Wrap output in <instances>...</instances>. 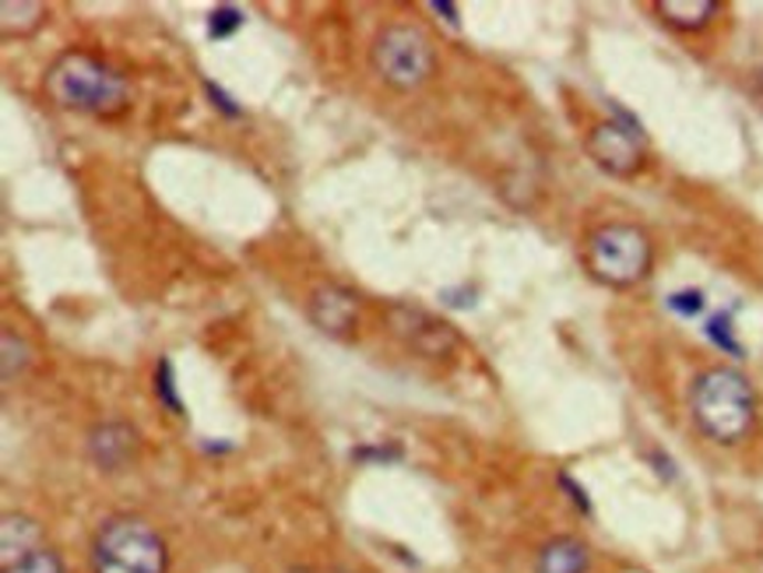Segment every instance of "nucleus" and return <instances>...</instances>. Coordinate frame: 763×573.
Wrapping results in <instances>:
<instances>
[{
    "label": "nucleus",
    "mask_w": 763,
    "mask_h": 573,
    "mask_svg": "<svg viewBox=\"0 0 763 573\" xmlns=\"http://www.w3.org/2000/svg\"><path fill=\"white\" fill-rule=\"evenodd\" d=\"M47 92L60 110L116 116L127 110V82L110 64L95 61L92 53L68 50L47 71Z\"/></svg>",
    "instance_id": "nucleus-1"
},
{
    "label": "nucleus",
    "mask_w": 763,
    "mask_h": 573,
    "mask_svg": "<svg viewBox=\"0 0 763 573\" xmlns=\"http://www.w3.org/2000/svg\"><path fill=\"white\" fill-rule=\"evenodd\" d=\"M690 408L697 426L718 444H739L753 429L756 394L739 369L718 366L693 381Z\"/></svg>",
    "instance_id": "nucleus-2"
},
{
    "label": "nucleus",
    "mask_w": 763,
    "mask_h": 573,
    "mask_svg": "<svg viewBox=\"0 0 763 573\" xmlns=\"http://www.w3.org/2000/svg\"><path fill=\"white\" fill-rule=\"evenodd\" d=\"M95 573H166V542L142 518H110L92 545Z\"/></svg>",
    "instance_id": "nucleus-3"
},
{
    "label": "nucleus",
    "mask_w": 763,
    "mask_h": 573,
    "mask_svg": "<svg viewBox=\"0 0 763 573\" xmlns=\"http://www.w3.org/2000/svg\"><path fill=\"white\" fill-rule=\"evenodd\" d=\"M588 268L598 282L630 289L651 271V240L627 222L601 226L588 236Z\"/></svg>",
    "instance_id": "nucleus-4"
},
{
    "label": "nucleus",
    "mask_w": 763,
    "mask_h": 573,
    "mask_svg": "<svg viewBox=\"0 0 763 573\" xmlns=\"http://www.w3.org/2000/svg\"><path fill=\"white\" fill-rule=\"evenodd\" d=\"M433 43L426 39L423 29L415 25H391L377 35L373 43V67L377 74L384 77L388 85L401 88V92H412L426 82L433 74Z\"/></svg>",
    "instance_id": "nucleus-5"
},
{
    "label": "nucleus",
    "mask_w": 763,
    "mask_h": 573,
    "mask_svg": "<svg viewBox=\"0 0 763 573\" xmlns=\"http://www.w3.org/2000/svg\"><path fill=\"white\" fill-rule=\"evenodd\" d=\"M616 113H619V121H606V124L591 127L588 155L612 176H633L645 166V134H640L630 113H622V110Z\"/></svg>",
    "instance_id": "nucleus-6"
},
{
    "label": "nucleus",
    "mask_w": 763,
    "mask_h": 573,
    "mask_svg": "<svg viewBox=\"0 0 763 573\" xmlns=\"http://www.w3.org/2000/svg\"><path fill=\"white\" fill-rule=\"evenodd\" d=\"M391 331L405 342L412 352L426 355V360H440V355H451L457 345V334L447 321L433 317V313L398 303L391 306Z\"/></svg>",
    "instance_id": "nucleus-7"
},
{
    "label": "nucleus",
    "mask_w": 763,
    "mask_h": 573,
    "mask_svg": "<svg viewBox=\"0 0 763 573\" xmlns=\"http://www.w3.org/2000/svg\"><path fill=\"white\" fill-rule=\"evenodd\" d=\"M310 321L331 334V338H349L359 327V303L349 289L341 285H320L310 295Z\"/></svg>",
    "instance_id": "nucleus-8"
},
{
    "label": "nucleus",
    "mask_w": 763,
    "mask_h": 573,
    "mask_svg": "<svg viewBox=\"0 0 763 573\" xmlns=\"http://www.w3.org/2000/svg\"><path fill=\"white\" fill-rule=\"evenodd\" d=\"M89 450H92V461H95L99 468L116 471V468H124V465L134 458L137 437H134V429L124 426V423H106V426L92 429Z\"/></svg>",
    "instance_id": "nucleus-9"
},
{
    "label": "nucleus",
    "mask_w": 763,
    "mask_h": 573,
    "mask_svg": "<svg viewBox=\"0 0 763 573\" xmlns=\"http://www.w3.org/2000/svg\"><path fill=\"white\" fill-rule=\"evenodd\" d=\"M588 563H591L588 545L564 535L542 545L535 573H588Z\"/></svg>",
    "instance_id": "nucleus-10"
},
{
    "label": "nucleus",
    "mask_w": 763,
    "mask_h": 573,
    "mask_svg": "<svg viewBox=\"0 0 763 573\" xmlns=\"http://www.w3.org/2000/svg\"><path fill=\"white\" fill-rule=\"evenodd\" d=\"M658 14L666 18L672 29L682 32H700L711 25V18L718 14L714 0H658Z\"/></svg>",
    "instance_id": "nucleus-11"
},
{
    "label": "nucleus",
    "mask_w": 763,
    "mask_h": 573,
    "mask_svg": "<svg viewBox=\"0 0 763 573\" xmlns=\"http://www.w3.org/2000/svg\"><path fill=\"white\" fill-rule=\"evenodd\" d=\"M39 545H43V535H39V528H35L29 518H14V513H8V518H4V528H0V549H4V566H11L14 560L29 556V552H35Z\"/></svg>",
    "instance_id": "nucleus-12"
},
{
    "label": "nucleus",
    "mask_w": 763,
    "mask_h": 573,
    "mask_svg": "<svg viewBox=\"0 0 763 573\" xmlns=\"http://www.w3.org/2000/svg\"><path fill=\"white\" fill-rule=\"evenodd\" d=\"M47 8L35 4V0H4L0 4V25H4V35H29L43 25Z\"/></svg>",
    "instance_id": "nucleus-13"
},
{
    "label": "nucleus",
    "mask_w": 763,
    "mask_h": 573,
    "mask_svg": "<svg viewBox=\"0 0 763 573\" xmlns=\"http://www.w3.org/2000/svg\"><path fill=\"white\" fill-rule=\"evenodd\" d=\"M4 573H64V563H60V556L53 549L39 545L35 552H29V556L4 566Z\"/></svg>",
    "instance_id": "nucleus-14"
},
{
    "label": "nucleus",
    "mask_w": 763,
    "mask_h": 573,
    "mask_svg": "<svg viewBox=\"0 0 763 573\" xmlns=\"http://www.w3.org/2000/svg\"><path fill=\"white\" fill-rule=\"evenodd\" d=\"M155 394L173 415H184V405H179V398H176V381H173V363L169 360H163L155 366Z\"/></svg>",
    "instance_id": "nucleus-15"
},
{
    "label": "nucleus",
    "mask_w": 763,
    "mask_h": 573,
    "mask_svg": "<svg viewBox=\"0 0 763 573\" xmlns=\"http://www.w3.org/2000/svg\"><path fill=\"white\" fill-rule=\"evenodd\" d=\"M244 11L239 8H233V4H223V8H215L212 11V18H208V35L212 39H226V35H233L239 25H244Z\"/></svg>",
    "instance_id": "nucleus-16"
},
{
    "label": "nucleus",
    "mask_w": 763,
    "mask_h": 573,
    "mask_svg": "<svg viewBox=\"0 0 763 573\" xmlns=\"http://www.w3.org/2000/svg\"><path fill=\"white\" fill-rule=\"evenodd\" d=\"M708 338L714 345H721L725 352H732L735 360H742V345L735 342V334H732V321H729V313H718V317L708 321Z\"/></svg>",
    "instance_id": "nucleus-17"
},
{
    "label": "nucleus",
    "mask_w": 763,
    "mask_h": 573,
    "mask_svg": "<svg viewBox=\"0 0 763 573\" xmlns=\"http://www.w3.org/2000/svg\"><path fill=\"white\" fill-rule=\"evenodd\" d=\"M669 310L679 313V317H697L700 310H704V292L697 289H682L669 295Z\"/></svg>",
    "instance_id": "nucleus-18"
},
{
    "label": "nucleus",
    "mask_w": 763,
    "mask_h": 573,
    "mask_svg": "<svg viewBox=\"0 0 763 573\" xmlns=\"http://www.w3.org/2000/svg\"><path fill=\"white\" fill-rule=\"evenodd\" d=\"M29 363L25 355V342H18L11 331H4V381H11L18 369Z\"/></svg>",
    "instance_id": "nucleus-19"
},
{
    "label": "nucleus",
    "mask_w": 763,
    "mask_h": 573,
    "mask_svg": "<svg viewBox=\"0 0 763 573\" xmlns=\"http://www.w3.org/2000/svg\"><path fill=\"white\" fill-rule=\"evenodd\" d=\"M205 92L212 95V106H218V110H223L226 116H239V106H233V98H229L223 88H218V85L205 82Z\"/></svg>",
    "instance_id": "nucleus-20"
},
{
    "label": "nucleus",
    "mask_w": 763,
    "mask_h": 573,
    "mask_svg": "<svg viewBox=\"0 0 763 573\" xmlns=\"http://www.w3.org/2000/svg\"><path fill=\"white\" fill-rule=\"evenodd\" d=\"M559 486H564V489H570V500H574L580 510H585V513H591V500L585 497V489H580V486H574V479H570V476H559Z\"/></svg>",
    "instance_id": "nucleus-21"
},
{
    "label": "nucleus",
    "mask_w": 763,
    "mask_h": 573,
    "mask_svg": "<svg viewBox=\"0 0 763 573\" xmlns=\"http://www.w3.org/2000/svg\"><path fill=\"white\" fill-rule=\"evenodd\" d=\"M430 8H433L436 14H447V22L457 25V8H454V4H430Z\"/></svg>",
    "instance_id": "nucleus-22"
}]
</instances>
